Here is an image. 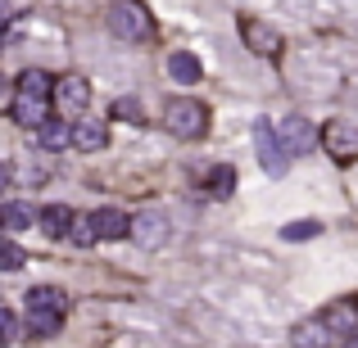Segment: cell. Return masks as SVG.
Here are the masks:
<instances>
[{
	"label": "cell",
	"instance_id": "1",
	"mask_svg": "<svg viewBox=\"0 0 358 348\" xmlns=\"http://www.w3.org/2000/svg\"><path fill=\"white\" fill-rule=\"evenodd\" d=\"M164 127L177 140H200L209 131V105H200L195 96H173L164 105Z\"/></svg>",
	"mask_w": 358,
	"mask_h": 348
},
{
	"label": "cell",
	"instance_id": "2",
	"mask_svg": "<svg viewBox=\"0 0 358 348\" xmlns=\"http://www.w3.org/2000/svg\"><path fill=\"white\" fill-rule=\"evenodd\" d=\"M109 32L118 36V41H150L155 36V18H150V9L141 5V0H114L109 5Z\"/></svg>",
	"mask_w": 358,
	"mask_h": 348
},
{
	"label": "cell",
	"instance_id": "3",
	"mask_svg": "<svg viewBox=\"0 0 358 348\" xmlns=\"http://www.w3.org/2000/svg\"><path fill=\"white\" fill-rule=\"evenodd\" d=\"M317 145H322V154L331 158V163H341V167L358 163V127H354V122H345V118L322 122V131H317Z\"/></svg>",
	"mask_w": 358,
	"mask_h": 348
},
{
	"label": "cell",
	"instance_id": "4",
	"mask_svg": "<svg viewBox=\"0 0 358 348\" xmlns=\"http://www.w3.org/2000/svg\"><path fill=\"white\" fill-rule=\"evenodd\" d=\"M236 27H241V41H245V50H250V54H259V59H281V50H286V36H281L272 23L245 14Z\"/></svg>",
	"mask_w": 358,
	"mask_h": 348
},
{
	"label": "cell",
	"instance_id": "5",
	"mask_svg": "<svg viewBox=\"0 0 358 348\" xmlns=\"http://www.w3.org/2000/svg\"><path fill=\"white\" fill-rule=\"evenodd\" d=\"M254 149H259V163H263L268 176H286L290 154H286V145L277 140V127H272V122H254Z\"/></svg>",
	"mask_w": 358,
	"mask_h": 348
},
{
	"label": "cell",
	"instance_id": "6",
	"mask_svg": "<svg viewBox=\"0 0 358 348\" xmlns=\"http://www.w3.org/2000/svg\"><path fill=\"white\" fill-rule=\"evenodd\" d=\"M55 105L64 109V114H87V105H91V82L87 77H78V73H69V77H55Z\"/></svg>",
	"mask_w": 358,
	"mask_h": 348
},
{
	"label": "cell",
	"instance_id": "7",
	"mask_svg": "<svg viewBox=\"0 0 358 348\" xmlns=\"http://www.w3.org/2000/svg\"><path fill=\"white\" fill-rule=\"evenodd\" d=\"M277 140L286 145V154L295 158V154H313V122L308 118H299V114H290V118H281L277 122Z\"/></svg>",
	"mask_w": 358,
	"mask_h": 348
},
{
	"label": "cell",
	"instance_id": "8",
	"mask_svg": "<svg viewBox=\"0 0 358 348\" xmlns=\"http://www.w3.org/2000/svg\"><path fill=\"white\" fill-rule=\"evenodd\" d=\"M127 235L141 244V249H159V244L168 240V213L150 209V213H141V218H131V231Z\"/></svg>",
	"mask_w": 358,
	"mask_h": 348
},
{
	"label": "cell",
	"instance_id": "9",
	"mask_svg": "<svg viewBox=\"0 0 358 348\" xmlns=\"http://www.w3.org/2000/svg\"><path fill=\"white\" fill-rule=\"evenodd\" d=\"M73 145H78L82 154H100V149L109 145V122L78 114V122H73Z\"/></svg>",
	"mask_w": 358,
	"mask_h": 348
},
{
	"label": "cell",
	"instance_id": "10",
	"mask_svg": "<svg viewBox=\"0 0 358 348\" xmlns=\"http://www.w3.org/2000/svg\"><path fill=\"white\" fill-rule=\"evenodd\" d=\"M9 118H14L18 127L36 131L45 118H50V100H41V96H23V91H18V96L9 100Z\"/></svg>",
	"mask_w": 358,
	"mask_h": 348
},
{
	"label": "cell",
	"instance_id": "11",
	"mask_svg": "<svg viewBox=\"0 0 358 348\" xmlns=\"http://www.w3.org/2000/svg\"><path fill=\"white\" fill-rule=\"evenodd\" d=\"M87 227H91V235H96V244L100 240H122V235L131 231V218L122 209H96L87 218Z\"/></svg>",
	"mask_w": 358,
	"mask_h": 348
},
{
	"label": "cell",
	"instance_id": "12",
	"mask_svg": "<svg viewBox=\"0 0 358 348\" xmlns=\"http://www.w3.org/2000/svg\"><path fill=\"white\" fill-rule=\"evenodd\" d=\"M331 344H336V335L322 317H304V321H295V331H290V348H331Z\"/></svg>",
	"mask_w": 358,
	"mask_h": 348
},
{
	"label": "cell",
	"instance_id": "13",
	"mask_svg": "<svg viewBox=\"0 0 358 348\" xmlns=\"http://www.w3.org/2000/svg\"><path fill=\"white\" fill-rule=\"evenodd\" d=\"M36 145H41L45 154H59V149H69V145H73V122L45 118L41 127H36Z\"/></svg>",
	"mask_w": 358,
	"mask_h": 348
},
{
	"label": "cell",
	"instance_id": "14",
	"mask_svg": "<svg viewBox=\"0 0 358 348\" xmlns=\"http://www.w3.org/2000/svg\"><path fill=\"white\" fill-rule=\"evenodd\" d=\"M73 222H78V213H73L69 204H50V209H41V213H36V231L55 235V240H64V235L73 231Z\"/></svg>",
	"mask_w": 358,
	"mask_h": 348
},
{
	"label": "cell",
	"instance_id": "15",
	"mask_svg": "<svg viewBox=\"0 0 358 348\" xmlns=\"http://www.w3.org/2000/svg\"><path fill=\"white\" fill-rule=\"evenodd\" d=\"M327 326H331V335H350L354 326H358V294L354 298H336L327 312H317Z\"/></svg>",
	"mask_w": 358,
	"mask_h": 348
},
{
	"label": "cell",
	"instance_id": "16",
	"mask_svg": "<svg viewBox=\"0 0 358 348\" xmlns=\"http://www.w3.org/2000/svg\"><path fill=\"white\" fill-rule=\"evenodd\" d=\"M0 227H5V231H32L36 227V209H32V204H23V199L0 204Z\"/></svg>",
	"mask_w": 358,
	"mask_h": 348
},
{
	"label": "cell",
	"instance_id": "17",
	"mask_svg": "<svg viewBox=\"0 0 358 348\" xmlns=\"http://www.w3.org/2000/svg\"><path fill=\"white\" fill-rule=\"evenodd\" d=\"M59 326H64V312L27 308V321H23V331H27V335H36V340H50V335H59Z\"/></svg>",
	"mask_w": 358,
	"mask_h": 348
},
{
	"label": "cell",
	"instance_id": "18",
	"mask_svg": "<svg viewBox=\"0 0 358 348\" xmlns=\"http://www.w3.org/2000/svg\"><path fill=\"white\" fill-rule=\"evenodd\" d=\"M27 308H45V312L69 317V294L59 285H36V289H27Z\"/></svg>",
	"mask_w": 358,
	"mask_h": 348
},
{
	"label": "cell",
	"instance_id": "19",
	"mask_svg": "<svg viewBox=\"0 0 358 348\" xmlns=\"http://www.w3.org/2000/svg\"><path fill=\"white\" fill-rule=\"evenodd\" d=\"M200 59H195V54H186V50H177V54H168V77L173 82H186V86H191V82H200Z\"/></svg>",
	"mask_w": 358,
	"mask_h": 348
},
{
	"label": "cell",
	"instance_id": "20",
	"mask_svg": "<svg viewBox=\"0 0 358 348\" xmlns=\"http://www.w3.org/2000/svg\"><path fill=\"white\" fill-rule=\"evenodd\" d=\"M18 91H23V96H41V100H50L55 96V77L45 68H27L23 77H18Z\"/></svg>",
	"mask_w": 358,
	"mask_h": 348
},
{
	"label": "cell",
	"instance_id": "21",
	"mask_svg": "<svg viewBox=\"0 0 358 348\" xmlns=\"http://www.w3.org/2000/svg\"><path fill=\"white\" fill-rule=\"evenodd\" d=\"M204 186H209V195H213V199H227V195L236 190V167H227V163H222V167H213Z\"/></svg>",
	"mask_w": 358,
	"mask_h": 348
},
{
	"label": "cell",
	"instance_id": "22",
	"mask_svg": "<svg viewBox=\"0 0 358 348\" xmlns=\"http://www.w3.org/2000/svg\"><path fill=\"white\" fill-rule=\"evenodd\" d=\"M281 235H286V240H313V235H322V222L299 218V222H290V227H281Z\"/></svg>",
	"mask_w": 358,
	"mask_h": 348
},
{
	"label": "cell",
	"instance_id": "23",
	"mask_svg": "<svg viewBox=\"0 0 358 348\" xmlns=\"http://www.w3.org/2000/svg\"><path fill=\"white\" fill-rule=\"evenodd\" d=\"M23 262H27V253L18 249L14 240H0V271H18Z\"/></svg>",
	"mask_w": 358,
	"mask_h": 348
},
{
	"label": "cell",
	"instance_id": "24",
	"mask_svg": "<svg viewBox=\"0 0 358 348\" xmlns=\"http://www.w3.org/2000/svg\"><path fill=\"white\" fill-rule=\"evenodd\" d=\"M109 114L122 118V122H145V114H141V100H131V96L114 100V109H109Z\"/></svg>",
	"mask_w": 358,
	"mask_h": 348
},
{
	"label": "cell",
	"instance_id": "25",
	"mask_svg": "<svg viewBox=\"0 0 358 348\" xmlns=\"http://www.w3.org/2000/svg\"><path fill=\"white\" fill-rule=\"evenodd\" d=\"M18 335H23V326H18V317L9 312L5 303H0V344H14Z\"/></svg>",
	"mask_w": 358,
	"mask_h": 348
},
{
	"label": "cell",
	"instance_id": "26",
	"mask_svg": "<svg viewBox=\"0 0 358 348\" xmlns=\"http://www.w3.org/2000/svg\"><path fill=\"white\" fill-rule=\"evenodd\" d=\"M64 240H69V244H78V249H91V244H96V235H91L87 218H82V222H73V231L64 235Z\"/></svg>",
	"mask_w": 358,
	"mask_h": 348
},
{
	"label": "cell",
	"instance_id": "27",
	"mask_svg": "<svg viewBox=\"0 0 358 348\" xmlns=\"http://www.w3.org/2000/svg\"><path fill=\"white\" fill-rule=\"evenodd\" d=\"M9 23H14V5H9V0H0V32H5Z\"/></svg>",
	"mask_w": 358,
	"mask_h": 348
},
{
	"label": "cell",
	"instance_id": "28",
	"mask_svg": "<svg viewBox=\"0 0 358 348\" xmlns=\"http://www.w3.org/2000/svg\"><path fill=\"white\" fill-rule=\"evenodd\" d=\"M345 348H358V326H354L350 335H345Z\"/></svg>",
	"mask_w": 358,
	"mask_h": 348
},
{
	"label": "cell",
	"instance_id": "29",
	"mask_svg": "<svg viewBox=\"0 0 358 348\" xmlns=\"http://www.w3.org/2000/svg\"><path fill=\"white\" fill-rule=\"evenodd\" d=\"M5 186H9V167L0 163V195H5Z\"/></svg>",
	"mask_w": 358,
	"mask_h": 348
}]
</instances>
